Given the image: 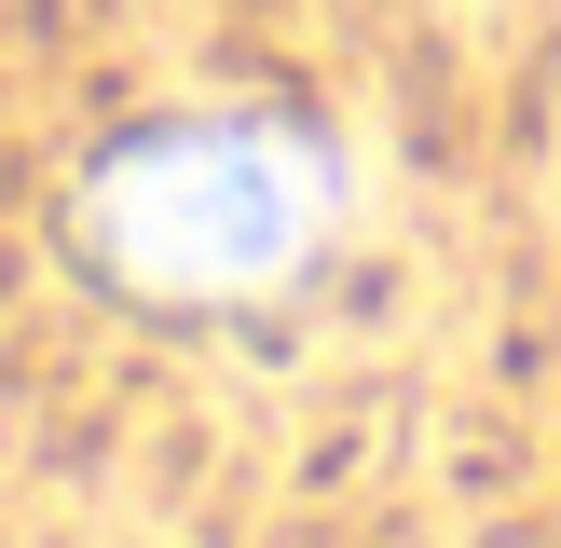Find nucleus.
I'll use <instances>...</instances> for the list:
<instances>
[{
    "mask_svg": "<svg viewBox=\"0 0 561 548\" xmlns=\"http://www.w3.org/2000/svg\"><path fill=\"white\" fill-rule=\"evenodd\" d=\"M96 247L110 274L164 301H247L274 274H301L343 219V179L301 124H164L137 151H110L96 179Z\"/></svg>",
    "mask_w": 561,
    "mask_h": 548,
    "instance_id": "1",
    "label": "nucleus"
}]
</instances>
